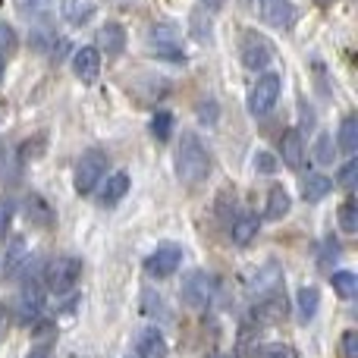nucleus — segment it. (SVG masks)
I'll return each mask as SVG.
<instances>
[{
    "label": "nucleus",
    "mask_w": 358,
    "mask_h": 358,
    "mask_svg": "<svg viewBox=\"0 0 358 358\" xmlns=\"http://www.w3.org/2000/svg\"><path fill=\"white\" fill-rule=\"evenodd\" d=\"M280 88H283V79L277 73H267L255 82L252 92H248V110H252V117H267L273 110V104L280 98Z\"/></svg>",
    "instance_id": "5"
},
{
    "label": "nucleus",
    "mask_w": 358,
    "mask_h": 358,
    "mask_svg": "<svg viewBox=\"0 0 358 358\" xmlns=\"http://www.w3.org/2000/svg\"><path fill=\"white\" fill-rule=\"evenodd\" d=\"M13 3H16V10L22 16H48L54 0H13Z\"/></svg>",
    "instance_id": "30"
},
{
    "label": "nucleus",
    "mask_w": 358,
    "mask_h": 358,
    "mask_svg": "<svg viewBox=\"0 0 358 358\" xmlns=\"http://www.w3.org/2000/svg\"><path fill=\"white\" fill-rule=\"evenodd\" d=\"M29 358H50V355L44 352V349H35V352H29Z\"/></svg>",
    "instance_id": "40"
},
{
    "label": "nucleus",
    "mask_w": 358,
    "mask_h": 358,
    "mask_svg": "<svg viewBox=\"0 0 358 358\" xmlns=\"http://www.w3.org/2000/svg\"><path fill=\"white\" fill-rule=\"evenodd\" d=\"M16 44L19 41H16V31H13V25L10 22H0V57L6 60V57L16 50Z\"/></svg>",
    "instance_id": "32"
},
{
    "label": "nucleus",
    "mask_w": 358,
    "mask_h": 358,
    "mask_svg": "<svg viewBox=\"0 0 358 358\" xmlns=\"http://www.w3.org/2000/svg\"><path fill=\"white\" fill-rule=\"evenodd\" d=\"M273 60V48L255 31H245L242 38V66L245 69H264Z\"/></svg>",
    "instance_id": "7"
},
{
    "label": "nucleus",
    "mask_w": 358,
    "mask_h": 358,
    "mask_svg": "<svg viewBox=\"0 0 358 358\" xmlns=\"http://www.w3.org/2000/svg\"><path fill=\"white\" fill-rule=\"evenodd\" d=\"M151 136H155L157 142H167V138L173 136V113L157 110L155 117H151Z\"/></svg>",
    "instance_id": "26"
},
{
    "label": "nucleus",
    "mask_w": 358,
    "mask_h": 358,
    "mask_svg": "<svg viewBox=\"0 0 358 358\" xmlns=\"http://www.w3.org/2000/svg\"><path fill=\"white\" fill-rule=\"evenodd\" d=\"M289 208H292L289 192H286L283 185H273V189L267 192V208H264V217H267V220H283V217L289 214Z\"/></svg>",
    "instance_id": "20"
},
{
    "label": "nucleus",
    "mask_w": 358,
    "mask_h": 358,
    "mask_svg": "<svg viewBox=\"0 0 358 358\" xmlns=\"http://www.w3.org/2000/svg\"><path fill=\"white\" fill-rule=\"evenodd\" d=\"M255 170H258V173H273V170H277V157L267 155V151H258V155H255Z\"/></svg>",
    "instance_id": "35"
},
{
    "label": "nucleus",
    "mask_w": 358,
    "mask_h": 358,
    "mask_svg": "<svg viewBox=\"0 0 358 358\" xmlns=\"http://www.w3.org/2000/svg\"><path fill=\"white\" fill-rule=\"evenodd\" d=\"M280 157H283L286 167L299 170L305 164V142H302V132L299 129H286L280 136Z\"/></svg>",
    "instance_id": "13"
},
{
    "label": "nucleus",
    "mask_w": 358,
    "mask_h": 358,
    "mask_svg": "<svg viewBox=\"0 0 358 358\" xmlns=\"http://www.w3.org/2000/svg\"><path fill=\"white\" fill-rule=\"evenodd\" d=\"M330 189H334V182H330L327 176L321 173H308L302 182V198L305 201H321V198L330 195Z\"/></svg>",
    "instance_id": "24"
},
{
    "label": "nucleus",
    "mask_w": 358,
    "mask_h": 358,
    "mask_svg": "<svg viewBox=\"0 0 358 358\" xmlns=\"http://www.w3.org/2000/svg\"><path fill=\"white\" fill-rule=\"evenodd\" d=\"M3 69H6V60H3V57H0V79H3Z\"/></svg>",
    "instance_id": "42"
},
{
    "label": "nucleus",
    "mask_w": 358,
    "mask_h": 358,
    "mask_svg": "<svg viewBox=\"0 0 358 358\" xmlns=\"http://www.w3.org/2000/svg\"><path fill=\"white\" fill-rule=\"evenodd\" d=\"M25 264H29V248H25V239H22V236H13L10 245H6V255H3L6 277H16Z\"/></svg>",
    "instance_id": "17"
},
{
    "label": "nucleus",
    "mask_w": 358,
    "mask_h": 358,
    "mask_svg": "<svg viewBox=\"0 0 358 358\" xmlns=\"http://www.w3.org/2000/svg\"><path fill=\"white\" fill-rule=\"evenodd\" d=\"M126 48V29L120 22H107L98 29V54L120 57Z\"/></svg>",
    "instance_id": "14"
},
{
    "label": "nucleus",
    "mask_w": 358,
    "mask_h": 358,
    "mask_svg": "<svg viewBox=\"0 0 358 358\" xmlns=\"http://www.w3.org/2000/svg\"><path fill=\"white\" fill-rule=\"evenodd\" d=\"M210 358H227V355H210Z\"/></svg>",
    "instance_id": "44"
},
{
    "label": "nucleus",
    "mask_w": 358,
    "mask_h": 358,
    "mask_svg": "<svg viewBox=\"0 0 358 358\" xmlns=\"http://www.w3.org/2000/svg\"><path fill=\"white\" fill-rule=\"evenodd\" d=\"M41 308H44L41 286H38V283H25L22 296H19V305H16V317L22 324H35L38 317H41Z\"/></svg>",
    "instance_id": "12"
},
{
    "label": "nucleus",
    "mask_w": 358,
    "mask_h": 358,
    "mask_svg": "<svg viewBox=\"0 0 358 358\" xmlns=\"http://www.w3.org/2000/svg\"><path fill=\"white\" fill-rule=\"evenodd\" d=\"M136 352H138V358H167V340H164L155 327H148L138 334Z\"/></svg>",
    "instance_id": "16"
},
{
    "label": "nucleus",
    "mask_w": 358,
    "mask_h": 358,
    "mask_svg": "<svg viewBox=\"0 0 358 358\" xmlns=\"http://www.w3.org/2000/svg\"><path fill=\"white\" fill-rule=\"evenodd\" d=\"M10 217H13V204L10 201H0V236H3L6 227H10Z\"/></svg>",
    "instance_id": "37"
},
{
    "label": "nucleus",
    "mask_w": 358,
    "mask_h": 358,
    "mask_svg": "<svg viewBox=\"0 0 358 358\" xmlns=\"http://www.w3.org/2000/svg\"><path fill=\"white\" fill-rule=\"evenodd\" d=\"M60 13H63V19H66L69 25H85V22H92V16H94V3L92 0H60Z\"/></svg>",
    "instance_id": "18"
},
{
    "label": "nucleus",
    "mask_w": 358,
    "mask_h": 358,
    "mask_svg": "<svg viewBox=\"0 0 358 358\" xmlns=\"http://www.w3.org/2000/svg\"><path fill=\"white\" fill-rule=\"evenodd\" d=\"M343 358H358V334L346 330L343 334Z\"/></svg>",
    "instance_id": "36"
},
{
    "label": "nucleus",
    "mask_w": 358,
    "mask_h": 358,
    "mask_svg": "<svg viewBox=\"0 0 358 358\" xmlns=\"http://www.w3.org/2000/svg\"><path fill=\"white\" fill-rule=\"evenodd\" d=\"M334 155H336V145H334V136H317V145H315V157L317 164H334Z\"/></svg>",
    "instance_id": "31"
},
{
    "label": "nucleus",
    "mask_w": 358,
    "mask_h": 358,
    "mask_svg": "<svg viewBox=\"0 0 358 358\" xmlns=\"http://www.w3.org/2000/svg\"><path fill=\"white\" fill-rule=\"evenodd\" d=\"M217 296V280L210 277L208 271H192L189 277L182 280V302L189 305V308L201 311L208 308L210 302H214Z\"/></svg>",
    "instance_id": "3"
},
{
    "label": "nucleus",
    "mask_w": 358,
    "mask_h": 358,
    "mask_svg": "<svg viewBox=\"0 0 358 358\" xmlns=\"http://www.w3.org/2000/svg\"><path fill=\"white\" fill-rule=\"evenodd\" d=\"M189 35L201 44L210 41V35H214V16H210V10L195 6V10L189 13Z\"/></svg>",
    "instance_id": "19"
},
{
    "label": "nucleus",
    "mask_w": 358,
    "mask_h": 358,
    "mask_svg": "<svg viewBox=\"0 0 358 358\" xmlns=\"http://www.w3.org/2000/svg\"><path fill=\"white\" fill-rule=\"evenodd\" d=\"M336 145H340V151H346V155H355V148H358V120L355 117H346L340 123Z\"/></svg>",
    "instance_id": "25"
},
{
    "label": "nucleus",
    "mask_w": 358,
    "mask_h": 358,
    "mask_svg": "<svg viewBox=\"0 0 358 358\" xmlns=\"http://www.w3.org/2000/svg\"><path fill=\"white\" fill-rule=\"evenodd\" d=\"M317 3H334V0H317Z\"/></svg>",
    "instance_id": "43"
},
{
    "label": "nucleus",
    "mask_w": 358,
    "mask_h": 358,
    "mask_svg": "<svg viewBox=\"0 0 358 358\" xmlns=\"http://www.w3.org/2000/svg\"><path fill=\"white\" fill-rule=\"evenodd\" d=\"M3 161H6V148H3V142H0V167H3Z\"/></svg>",
    "instance_id": "41"
},
{
    "label": "nucleus",
    "mask_w": 358,
    "mask_h": 358,
    "mask_svg": "<svg viewBox=\"0 0 358 358\" xmlns=\"http://www.w3.org/2000/svg\"><path fill=\"white\" fill-rule=\"evenodd\" d=\"M198 117H201V123H214V117H217V104H214V101L198 107Z\"/></svg>",
    "instance_id": "38"
},
{
    "label": "nucleus",
    "mask_w": 358,
    "mask_h": 358,
    "mask_svg": "<svg viewBox=\"0 0 358 358\" xmlns=\"http://www.w3.org/2000/svg\"><path fill=\"white\" fill-rule=\"evenodd\" d=\"M258 13L267 25H273V29H289L292 19H296L292 0H258Z\"/></svg>",
    "instance_id": "10"
},
{
    "label": "nucleus",
    "mask_w": 358,
    "mask_h": 358,
    "mask_svg": "<svg viewBox=\"0 0 358 358\" xmlns=\"http://www.w3.org/2000/svg\"><path fill=\"white\" fill-rule=\"evenodd\" d=\"M317 311V289L315 286H305L302 292H299V317L302 321H311Z\"/></svg>",
    "instance_id": "29"
},
{
    "label": "nucleus",
    "mask_w": 358,
    "mask_h": 358,
    "mask_svg": "<svg viewBox=\"0 0 358 358\" xmlns=\"http://www.w3.org/2000/svg\"><path fill=\"white\" fill-rule=\"evenodd\" d=\"M107 173V155L98 148L85 151V155L79 157V164H76V192L79 195H88V192H94V185L101 182V176Z\"/></svg>",
    "instance_id": "4"
},
{
    "label": "nucleus",
    "mask_w": 358,
    "mask_h": 358,
    "mask_svg": "<svg viewBox=\"0 0 358 358\" xmlns=\"http://www.w3.org/2000/svg\"><path fill=\"white\" fill-rule=\"evenodd\" d=\"M336 182H340L346 192H352L355 182H358V161H346V164H343V170H340V176H336Z\"/></svg>",
    "instance_id": "34"
},
{
    "label": "nucleus",
    "mask_w": 358,
    "mask_h": 358,
    "mask_svg": "<svg viewBox=\"0 0 358 358\" xmlns=\"http://www.w3.org/2000/svg\"><path fill=\"white\" fill-rule=\"evenodd\" d=\"M220 6H223V0H204V10H210V13L220 10Z\"/></svg>",
    "instance_id": "39"
},
{
    "label": "nucleus",
    "mask_w": 358,
    "mask_h": 358,
    "mask_svg": "<svg viewBox=\"0 0 358 358\" xmlns=\"http://www.w3.org/2000/svg\"><path fill=\"white\" fill-rule=\"evenodd\" d=\"M126 192H129V176H126V173H113L110 179H107L104 189H101V204H104V208H113V204L123 201Z\"/></svg>",
    "instance_id": "23"
},
{
    "label": "nucleus",
    "mask_w": 358,
    "mask_h": 358,
    "mask_svg": "<svg viewBox=\"0 0 358 358\" xmlns=\"http://www.w3.org/2000/svg\"><path fill=\"white\" fill-rule=\"evenodd\" d=\"M73 73H76V79L82 82V85H94L98 82V76H101V54H98V48H79L73 54Z\"/></svg>",
    "instance_id": "9"
},
{
    "label": "nucleus",
    "mask_w": 358,
    "mask_h": 358,
    "mask_svg": "<svg viewBox=\"0 0 358 358\" xmlns=\"http://www.w3.org/2000/svg\"><path fill=\"white\" fill-rule=\"evenodd\" d=\"M25 217H29V223H35V227H50V223H54V210H50V204L44 201L41 195L25 198Z\"/></svg>",
    "instance_id": "22"
},
{
    "label": "nucleus",
    "mask_w": 358,
    "mask_h": 358,
    "mask_svg": "<svg viewBox=\"0 0 358 358\" xmlns=\"http://www.w3.org/2000/svg\"><path fill=\"white\" fill-rule=\"evenodd\" d=\"M258 227H261V220L255 214H239L233 220V227H229L233 242H236V245H252V239L258 236Z\"/></svg>",
    "instance_id": "21"
},
{
    "label": "nucleus",
    "mask_w": 358,
    "mask_h": 358,
    "mask_svg": "<svg viewBox=\"0 0 358 358\" xmlns=\"http://www.w3.org/2000/svg\"><path fill=\"white\" fill-rule=\"evenodd\" d=\"M261 358H299V352L289 343H267V346L261 349Z\"/></svg>",
    "instance_id": "33"
},
{
    "label": "nucleus",
    "mask_w": 358,
    "mask_h": 358,
    "mask_svg": "<svg viewBox=\"0 0 358 358\" xmlns=\"http://www.w3.org/2000/svg\"><path fill=\"white\" fill-rule=\"evenodd\" d=\"M336 217H340V229H343V233H358V204L352 201V198L340 204Z\"/></svg>",
    "instance_id": "28"
},
{
    "label": "nucleus",
    "mask_w": 358,
    "mask_h": 358,
    "mask_svg": "<svg viewBox=\"0 0 358 358\" xmlns=\"http://www.w3.org/2000/svg\"><path fill=\"white\" fill-rule=\"evenodd\" d=\"M286 311H289L286 299L280 296V292H273V296L258 299V305L252 308V321L255 324H280V321H286Z\"/></svg>",
    "instance_id": "11"
},
{
    "label": "nucleus",
    "mask_w": 358,
    "mask_h": 358,
    "mask_svg": "<svg viewBox=\"0 0 358 358\" xmlns=\"http://www.w3.org/2000/svg\"><path fill=\"white\" fill-rule=\"evenodd\" d=\"M176 176L185 185H198L210 176V155L201 145V138L192 136V132H185L176 148Z\"/></svg>",
    "instance_id": "1"
},
{
    "label": "nucleus",
    "mask_w": 358,
    "mask_h": 358,
    "mask_svg": "<svg viewBox=\"0 0 358 358\" xmlns=\"http://www.w3.org/2000/svg\"><path fill=\"white\" fill-rule=\"evenodd\" d=\"M148 50L157 57V60L176 63V66H185L189 57L182 50V38H179V29L170 22H157L148 29Z\"/></svg>",
    "instance_id": "2"
},
{
    "label": "nucleus",
    "mask_w": 358,
    "mask_h": 358,
    "mask_svg": "<svg viewBox=\"0 0 358 358\" xmlns=\"http://www.w3.org/2000/svg\"><path fill=\"white\" fill-rule=\"evenodd\" d=\"M179 261H182V248L173 245V242H167V245H157L155 255H148L145 271H148L151 277H170V273L179 267Z\"/></svg>",
    "instance_id": "8"
},
{
    "label": "nucleus",
    "mask_w": 358,
    "mask_h": 358,
    "mask_svg": "<svg viewBox=\"0 0 358 358\" xmlns=\"http://www.w3.org/2000/svg\"><path fill=\"white\" fill-rule=\"evenodd\" d=\"M79 273H82V261L79 258H57V261H50V264H48L44 280H48L50 292L63 296V292H69L76 286Z\"/></svg>",
    "instance_id": "6"
},
{
    "label": "nucleus",
    "mask_w": 358,
    "mask_h": 358,
    "mask_svg": "<svg viewBox=\"0 0 358 358\" xmlns=\"http://www.w3.org/2000/svg\"><path fill=\"white\" fill-rule=\"evenodd\" d=\"M280 286H283V273H280L277 264H264L258 273L252 277V292L255 296H273V292H280Z\"/></svg>",
    "instance_id": "15"
},
{
    "label": "nucleus",
    "mask_w": 358,
    "mask_h": 358,
    "mask_svg": "<svg viewBox=\"0 0 358 358\" xmlns=\"http://www.w3.org/2000/svg\"><path fill=\"white\" fill-rule=\"evenodd\" d=\"M330 283H334V289L340 292L343 299H355V292H358V277L352 271H336L334 277H330Z\"/></svg>",
    "instance_id": "27"
}]
</instances>
